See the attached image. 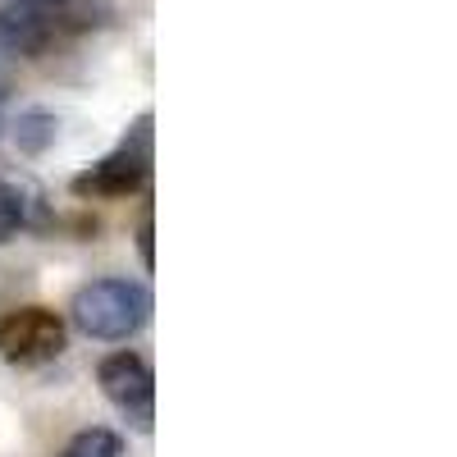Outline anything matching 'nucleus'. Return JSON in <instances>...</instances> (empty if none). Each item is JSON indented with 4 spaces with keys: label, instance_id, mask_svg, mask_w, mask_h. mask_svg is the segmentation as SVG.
<instances>
[{
    "label": "nucleus",
    "instance_id": "f03ea898",
    "mask_svg": "<svg viewBox=\"0 0 457 457\" xmlns=\"http://www.w3.org/2000/svg\"><path fill=\"white\" fill-rule=\"evenodd\" d=\"M151 110H142L133 129L124 133V142L101 156L96 165H87L83 174H73V197L83 202H114V197H133L137 187H146L151 179Z\"/></svg>",
    "mask_w": 457,
    "mask_h": 457
},
{
    "label": "nucleus",
    "instance_id": "6e6552de",
    "mask_svg": "<svg viewBox=\"0 0 457 457\" xmlns=\"http://www.w3.org/2000/svg\"><path fill=\"white\" fill-rule=\"evenodd\" d=\"M120 453H124L120 435L105 430V426H92V430H83V435H73L60 457H120Z\"/></svg>",
    "mask_w": 457,
    "mask_h": 457
},
{
    "label": "nucleus",
    "instance_id": "7ed1b4c3",
    "mask_svg": "<svg viewBox=\"0 0 457 457\" xmlns=\"http://www.w3.org/2000/svg\"><path fill=\"white\" fill-rule=\"evenodd\" d=\"M69 329L51 307H19L0 316V357L14 366H46L64 357Z\"/></svg>",
    "mask_w": 457,
    "mask_h": 457
},
{
    "label": "nucleus",
    "instance_id": "423d86ee",
    "mask_svg": "<svg viewBox=\"0 0 457 457\" xmlns=\"http://www.w3.org/2000/svg\"><path fill=\"white\" fill-rule=\"evenodd\" d=\"M55 133H60V120L51 110H23L14 120V142H19L23 156H42V151L55 142Z\"/></svg>",
    "mask_w": 457,
    "mask_h": 457
},
{
    "label": "nucleus",
    "instance_id": "1a4fd4ad",
    "mask_svg": "<svg viewBox=\"0 0 457 457\" xmlns=\"http://www.w3.org/2000/svg\"><path fill=\"white\" fill-rule=\"evenodd\" d=\"M137 256L146 270L156 265V220H151V211H142V220H137Z\"/></svg>",
    "mask_w": 457,
    "mask_h": 457
},
{
    "label": "nucleus",
    "instance_id": "0eeeda50",
    "mask_svg": "<svg viewBox=\"0 0 457 457\" xmlns=\"http://www.w3.org/2000/svg\"><path fill=\"white\" fill-rule=\"evenodd\" d=\"M28 224H32L28 193H23V187H14V183H0V247L14 243Z\"/></svg>",
    "mask_w": 457,
    "mask_h": 457
},
{
    "label": "nucleus",
    "instance_id": "20e7f679",
    "mask_svg": "<svg viewBox=\"0 0 457 457\" xmlns=\"http://www.w3.org/2000/svg\"><path fill=\"white\" fill-rule=\"evenodd\" d=\"M96 379H101V394L124 411V421H133V430L146 435L151 421H156V375H151L146 357L110 353L96 366Z\"/></svg>",
    "mask_w": 457,
    "mask_h": 457
},
{
    "label": "nucleus",
    "instance_id": "9d476101",
    "mask_svg": "<svg viewBox=\"0 0 457 457\" xmlns=\"http://www.w3.org/2000/svg\"><path fill=\"white\" fill-rule=\"evenodd\" d=\"M19 5H32V10H64L69 0H19Z\"/></svg>",
    "mask_w": 457,
    "mask_h": 457
},
{
    "label": "nucleus",
    "instance_id": "f257e3e1",
    "mask_svg": "<svg viewBox=\"0 0 457 457\" xmlns=\"http://www.w3.org/2000/svg\"><path fill=\"white\" fill-rule=\"evenodd\" d=\"M69 320L96 343H124L151 320V293L137 279H92L73 293Z\"/></svg>",
    "mask_w": 457,
    "mask_h": 457
},
{
    "label": "nucleus",
    "instance_id": "39448f33",
    "mask_svg": "<svg viewBox=\"0 0 457 457\" xmlns=\"http://www.w3.org/2000/svg\"><path fill=\"white\" fill-rule=\"evenodd\" d=\"M60 10H32V5H5L0 10V60H32L42 55L55 32H60Z\"/></svg>",
    "mask_w": 457,
    "mask_h": 457
}]
</instances>
